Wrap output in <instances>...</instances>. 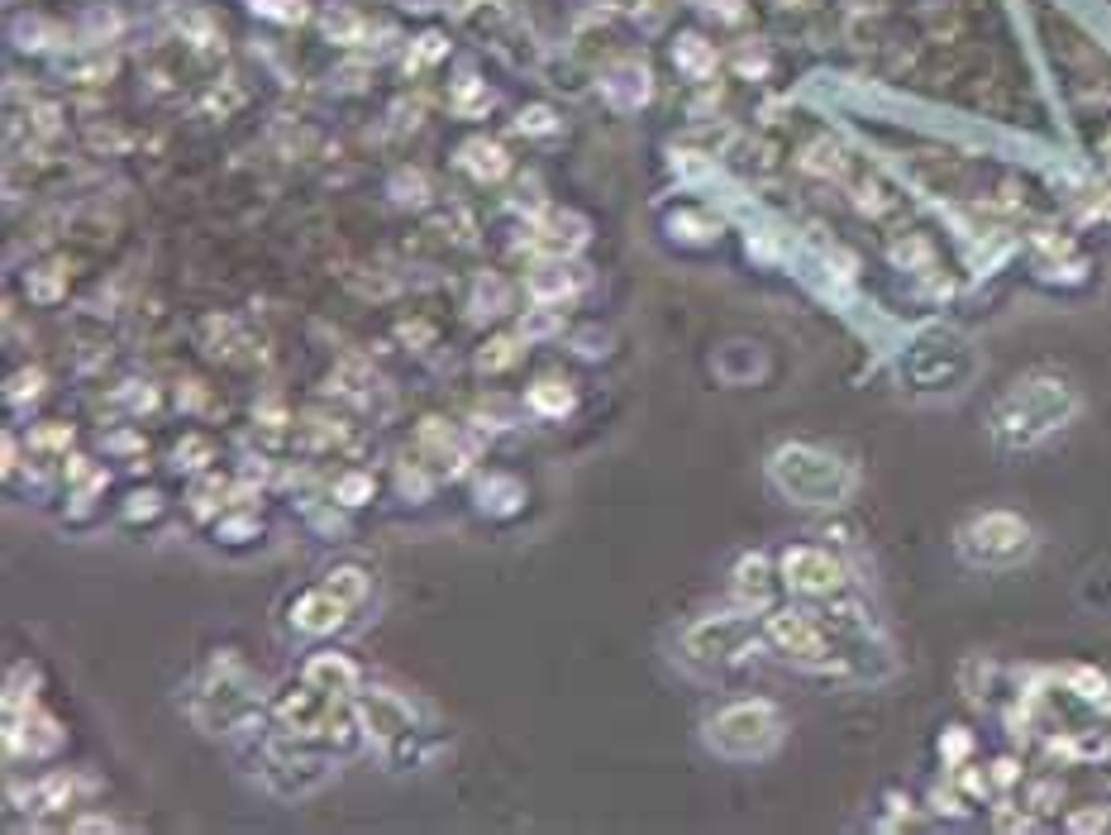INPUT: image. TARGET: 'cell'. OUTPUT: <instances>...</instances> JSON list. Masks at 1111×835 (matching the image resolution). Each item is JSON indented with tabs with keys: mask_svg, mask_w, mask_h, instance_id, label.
Returning a JSON list of instances; mask_svg holds the SVG:
<instances>
[{
	"mask_svg": "<svg viewBox=\"0 0 1111 835\" xmlns=\"http://www.w3.org/2000/svg\"><path fill=\"white\" fill-rule=\"evenodd\" d=\"M773 736H777V716H773V707H763V702H744V707H730L711 722V745L730 759H749V755L769 750Z\"/></svg>",
	"mask_w": 1111,
	"mask_h": 835,
	"instance_id": "1",
	"label": "cell"
},
{
	"mask_svg": "<svg viewBox=\"0 0 1111 835\" xmlns=\"http://www.w3.org/2000/svg\"><path fill=\"white\" fill-rule=\"evenodd\" d=\"M773 473H777V482H783L792 497H802V501H835L849 487L845 473L835 468L830 458L812 454V449H783V454H777V464H773Z\"/></svg>",
	"mask_w": 1111,
	"mask_h": 835,
	"instance_id": "2",
	"label": "cell"
},
{
	"mask_svg": "<svg viewBox=\"0 0 1111 835\" xmlns=\"http://www.w3.org/2000/svg\"><path fill=\"white\" fill-rule=\"evenodd\" d=\"M969 550L983 559H1016L1026 550V525L1012 521V516H988L969 530Z\"/></svg>",
	"mask_w": 1111,
	"mask_h": 835,
	"instance_id": "3",
	"label": "cell"
},
{
	"mask_svg": "<svg viewBox=\"0 0 1111 835\" xmlns=\"http://www.w3.org/2000/svg\"><path fill=\"white\" fill-rule=\"evenodd\" d=\"M749 636H754V630H749V621H740V616H726V621H706V626L691 630V636H687V650L697 654V659H730Z\"/></svg>",
	"mask_w": 1111,
	"mask_h": 835,
	"instance_id": "4",
	"label": "cell"
},
{
	"mask_svg": "<svg viewBox=\"0 0 1111 835\" xmlns=\"http://www.w3.org/2000/svg\"><path fill=\"white\" fill-rule=\"evenodd\" d=\"M783 568H787V583L802 587V593H830V587L840 583V568H835L830 554H820V550H792L783 559Z\"/></svg>",
	"mask_w": 1111,
	"mask_h": 835,
	"instance_id": "5",
	"label": "cell"
},
{
	"mask_svg": "<svg viewBox=\"0 0 1111 835\" xmlns=\"http://www.w3.org/2000/svg\"><path fill=\"white\" fill-rule=\"evenodd\" d=\"M344 611H349V601H344L335 587H320V593H306L296 601V626L306 630H335L344 621Z\"/></svg>",
	"mask_w": 1111,
	"mask_h": 835,
	"instance_id": "6",
	"label": "cell"
},
{
	"mask_svg": "<svg viewBox=\"0 0 1111 835\" xmlns=\"http://www.w3.org/2000/svg\"><path fill=\"white\" fill-rule=\"evenodd\" d=\"M306 683H315V687H325V693L344 697V693H353L358 669L349 664V659H339V654H315L311 664H306Z\"/></svg>",
	"mask_w": 1111,
	"mask_h": 835,
	"instance_id": "7",
	"label": "cell"
},
{
	"mask_svg": "<svg viewBox=\"0 0 1111 835\" xmlns=\"http://www.w3.org/2000/svg\"><path fill=\"white\" fill-rule=\"evenodd\" d=\"M773 640L783 644V650H792L797 659H820V654H826L820 636L802 621V616H773Z\"/></svg>",
	"mask_w": 1111,
	"mask_h": 835,
	"instance_id": "8",
	"label": "cell"
},
{
	"mask_svg": "<svg viewBox=\"0 0 1111 835\" xmlns=\"http://www.w3.org/2000/svg\"><path fill=\"white\" fill-rule=\"evenodd\" d=\"M363 722H368L372 730H378L382 740H392V736H401V730H406V712H401L392 697H382V693H378V697H368V702H363Z\"/></svg>",
	"mask_w": 1111,
	"mask_h": 835,
	"instance_id": "9",
	"label": "cell"
},
{
	"mask_svg": "<svg viewBox=\"0 0 1111 835\" xmlns=\"http://www.w3.org/2000/svg\"><path fill=\"white\" fill-rule=\"evenodd\" d=\"M763 578H769V568H763V559H744V564H740V587H744V593L763 597Z\"/></svg>",
	"mask_w": 1111,
	"mask_h": 835,
	"instance_id": "10",
	"label": "cell"
}]
</instances>
